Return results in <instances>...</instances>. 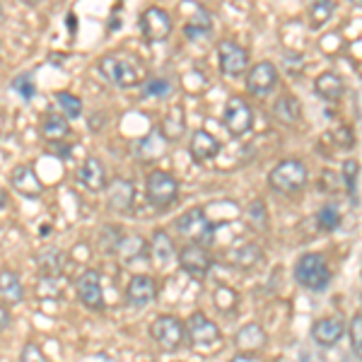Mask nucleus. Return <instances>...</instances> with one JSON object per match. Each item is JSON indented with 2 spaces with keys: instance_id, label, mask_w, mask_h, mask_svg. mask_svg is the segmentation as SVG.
I'll use <instances>...</instances> for the list:
<instances>
[{
  "instance_id": "obj_8",
  "label": "nucleus",
  "mask_w": 362,
  "mask_h": 362,
  "mask_svg": "<svg viewBox=\"0 0 362 362\" xmlns=\"http://www.w3.org/2000/svg\"><path fill=\"white\" fill-rule=\"evenodd\" d=\"M140 32H143L145 42L150 44H162L169 39V34H172V15L167 13L165 8H160V5H150V8H145L143 13H140Z\"/></svg>"
},
{
  "instance_id": "obj_27",
  "label": "nucleus",
  "mask_w": 362,
  "mask_h": 362,
  "mask_svg": "<svg viewBox=\"0 0 362 362\" xmlns=\"http://www.w3.org/2000/svg\"><path fill=\"white\" fill-rule=\"evenodd\" d=\"M261 259H264V249H261L259 244H254V242H244V244H239L237 249L230 251V261L237 268H242V271L254 268Z\"/></svg>"
},
{
  "instance_id": "obj_18",
  "label": "nucleus",
  "mask_w": 362,
  "mask_h": 362,
  "mask_svg": "<svg viewBox=\"0 0 362 362\" xmlns=\"http://www.w3.org/2000/svg\"><path fill=\"white\" fill-rule=\"evenodd\" d=\"M78 181L85 186L87 191H92V194L104 191L109 186V177H107V169H104V162L99 160V157H87L78 169Z\"/></svg>"
},
{
  "instance_id": "obj_26",
  "label": "nucleus",
  "mask_w": 362,
  "mask_h": 362,
  "mask_svg": "<svg viewBox=\"0 0 362 362\" xmlns=\"http://www.w3.org/2000/svg\"><path fill=\"white\" fill-rule=\"evenodd\" d=\"M42 136L49 140V143H63L70 136V121L66 116L49 112L42 119Z\"/></svg>"
},
{
  "instance_id": "obj_3",
  "label": "nucleus",
  "mask_w": 362,
  "mask_h": 362,
  "mask_svg": "<svg viewBox=\"0 0 362 362\" xmlns=\"http://www.w3.org/2000/svg\"><path fill=\"white\" fill-rule=\"evenodd\" d=\"M295 280L305 290L321 293L331 283V268L329 261L324 259V254H317V251L302 254L295 264Z\"/></svg>"
},
{
  "instance_id": "obj_31",
  "label": "nucleus",
  "mask_w": 362,
  "mask_h": 362,
  "mask_svg": "<svg viewBox=\"0 0 362 362\" xmlns=\"http://www.w3.org/2000/svg\"><path fill=\"white\" fill-rule=\"evenodd\" d=\"M116 254H119L121 259L126 261V264H133V261H136L140 254H150V244L145 242L143 237L131 235V237L121 239V247H119V251H116Z\"/></svg>"
},
{
  "instance_id": "obj_19",
  "label": "nucleus",
  "mask_w": 362,
  "mask_h": 362,
  "mask_svg": "<svg viewBox=\"0 0 362 362\" xmlns=\"http://www.w3.org/2000/svg\"><path fill=\"white\" fill-rule=\"evenodd\" d=\"M109 189V208L116 210V213H128L133 208V201H136V186H133L131 179L126 177H116L112 179V184L107 186Z\"/></svg>"
},
{
  "instance_id": "obj_14",
  "label": "nucleus",
  "mask_w": 362,
  "mask_h": 362,
  "mask_svg": "<svg viewBox=\"0 0 362 362\" xmlns=\"http://www.w3.org/2000/svg\"><path fill=\"white\" fill-rule=\"evenodd\" d=\"M278 68L271 61H261L247 73V90L256 97H266L278 87Z\"/></svg>"
},
{
  "instance_id": "obj_11",
  "label": "nucleus",
  "mask_w": 362,
  "mask_h": 362,
  "mask_svg": "<svg viewBox=\"0 0 362 362\" xmlns=\"http://www.w3.org/2000/svg\"><path fill=\"white\" fill-rule=\"evenodd\" d=\"M218 63H220V73L227 78H239V75L247 73L249 66V51L242 44L225 39L218 44Z\"/></svg>"
},
{
  "instance_id": "obj_33",
  "label": "nucleus",
  "mask_w": 362,
  "mask_h": 362,
  "mask_svg": "<svg viewBox=\"0 0 362 362\" xmlns=\"http://www.w3.org/2000/svg\"><path fill=\"white\" fill-rule=\"evenodd\" d=\"M140 92H143L145 99H165L174 92V85L167 78H148L140 85Z\"/></svg>"
},
{
  "instance_id": "obj_12",
  "label": "nucleus",
  "mask_w": 362,
  "mask_h": 362,
  "mask_svg": "<svg viewBox=\"0 0 362 362\" xmlns=\"http://www.w3.org/2000/svg\"><path fill=\"white\" fill-rule=\"evenodd\" d=\"M75 293L78 300L83 302L87 309L92 312H102L104 309V290H102V276L95 268H87L75 280Z\"/></svg>"
},
{
  "instance_id": "obj_6",
  "label": "nucleus",
  "mask_w": 362,
  "mask_h": 362,
  "mask_svg": "<svg viewBox=\"0 0 362 362\" xmlns=\"http://www.w3.org/2000/svg\"><path fill=\"white\" fill-rule=\"evenodd\" d=\"M177 232L189 239V244H201V247L213 244V239H215V225L210 223V218L201 206L189 208L186 213L179 215Z\"/></svg>"
},
{
  "instance_id": "obj_4",
  "label": "nucleus",
  "mask_w": 362,
  "mask_h": 362,
  "mask_svg": "<svg viewBox=\"0 0 362 362\" xmlns=\"http://www.w3.org/2000/svg\"><path fill=\"white\" fill-rule=\"evenodd\" d=\"M145 198H148L150 206L165 210L172 208L174 203L179 201V181L172 172H165V169H155V172L148 174V181H145Z\"/></svg>"
},
{
  "instance_id": "obj_36",
  "label": "nucleus",
  "mask_w": 362,
  "mask_h": 362,
  "mask_svg": "<svg viewBox=\"0 0 362 362\" xmlns=\"http://www.w3.org/2000/svg\"><path fill=\"white\" fill-rule=\"evenodd\" d=\"M119 232L121 230L116 225H104L102 232H99V244H102V251L107 256H114L119 251L121 239H124V235H119Z\"/></svg>"
},
{
  "instance_id": "obj_9",
  "label": "nucleus",
  "mask_w": 362,
  "mask_h": 362,
  "mask_svg": "<svg viewBox=\"0 0 362 362\" xmlns=\"http://www.w3.org/2000/svg\"><path fill=\"white\" fill-rule=\"evenodd\" d=\"M223 124L230 136H235V138L247 136L251 131V126H254V109H251V104L239 95L230 97L223 112Z\"/></svg>"
},
{
  "instance_id": "obj_34",
  "label": "nucleus",
  "mask_w": 362,
  "mask_h": 362,
  "mask_svg": "<svg viewBox=\"0 0 362 362\" xmlns=\"http://www.w3.org/2000/svg\"><path fill=\"white\" fill-rule=\"evenodd\" d=\"M10 90H13L15 95L20 97L25 104H29L34 97H37V83H34V73H20V75H15L13 83H10Z\"/></svg>"
},
{
  "instance_id": "obj_28",
  "label": "nucleus",
  "mask_w": 362,
  "mask_h": 362,
  "mask_svg": "<svg viewBox=\"0 0 362 362\" xmlns=\"http://www.w3.org/2000/svg\"><path fill=\"white\" fill-rule=\"evenodd\" d=\"M37 266H39V273L44 278H56L63 273V266H66V254L61 249H44L39 251L37 256Z\"/></svg>"
},
{
  "instance_id": "obj_25",
  "label": "nucleus",
  "mask_w": 362,
  "mask_h": 362,
  "mask_svg": "<svg viewBox=\"0 0 362 362\" xmlns=\"http://www.w3.org/2000/svg\"><path fill=\"white\" fill-rule=\"evenodd\" d=\"M273 116L285 126H297L302 119V107H300V99L293 95H283L276 99L273 104Z\"/></svg>"
},
{
  "instance_id": "obj_2",
  "label": "nucleus",
  "mask_w": 362,
  "mask_h": 362,
  "mask_svg": "<svg viewBox=\"0 0 362 362\" xmlns=\"http://www.w3.org/2000/svg\"><path fill=\"white\" fill-rule=\"evenodd\" d=\"M186 338H189L191 348L201 355L215 353L223 346V331L213 319H208L203 312H194L186 321Z\"/></svg>"
},
{
  "instance_id": "obj_21",
  "label": "nucleus",
  "mask_w": 362,
  "mask_h": 362,
  "mask_svg": "<svg viewBox=\"0 0 362 362\" xmlns=\"http://www.w3.org/2000/svg\"><path fill=\"white\" fill-rule=\"evenodd\" d=\"M150 256L157 266H167L177 259V247H174V239L167 235L165 230H155L153 237H150Z\"/></svg>"
},
{
  "instance_id": "obj_39",
  "label": "nucleus",
  "mask_w": 362,
  "mask_h": 362,
  "mask_svg": "<svg viewBox=\"0 0 362 362\" xmlns=\"http://www.w3.org/2000/svg\"><path fill=\"white\" fill-rule=\"evenodd\" d=\"M348 336H350V346H353V353L362 358V314H355L350 319L348 326Z\"/></svg>"
},
{
  "instance_id": "obj_32",
  "label": "nucleus",
  "mask_w": 362,
  "mask_h": 362,
  "mask_svg": "<svg viewBox=\"0 0 362 362\" xmlns=\"http://www.w3.org/2000/svg\"><path fill=\"white\" fill-rule=\"evenodd\" d=\"M336 13V3L334 0H317V3H312L309 5V27L312 29H319V27H324L326 22L334 17Z\"/></svg>"
},
{
  "instance_id": "obj_23",
  "label": "nucleus",
  "mask_w": 362,
  "mask_h": 362,
  "mask_svg": "<svg viewBox=\"0 0 362 362\" xmlns=\"http://www.w3.org/2000/svg\"><path fill=\"white\" fill-rule=\"evenodd\" d=\"M314 92L326 99V102H338V99L343 97V92H346V83H343L341 75L331 73V70H326V73H321L317 80H314Z\"/></svg>"
},
{
  "instance_id": "obj_38",
  "label": "nucleus",
  "mask_w": 362,
  "mask_h": 362,
  "mask_svg": "<svg viewBox=\"0 0 362 362\" xmlns=\"http://www.w3.org/2000/svg\"><path fill=\"white\" fill-rule=\"evenodd\" d=\"M358 174H360L358 160H353V157H350V160L343 162L341 179H343V184H346V189H348L350 196H355V186H358Z\"/></svg>"
},
{
  "instance_id": "obj_42",
  "label": "nucleus",
  "mask_w": 362,
  "mask_h": 362,
  "mask_svg": "<svg viewBox=\"0 0 362 362\" xmlns=\"http://www.w3.org/2000/svg\"><path fill=\"white\" fill-rule=\"evenodd\" d=\"M49 148L56 150L58 160H63V162H68L70 160V153H73V145H68L66 140H63V143H49Z\"/></svg>"
},
{
  "instance_id": "obj_29",
  "label": "nucleus",
  "mask_w": 362,
  "mask_h": 362,
  "mask_svg": "<svg viewBox=\"0 0 362 362\" xmlns=\"http://www.w3.org/2000/svg\"><path fill=\"white\" fill-rule=\"evenodd\" d=\"M210 32H213V22H210V15L203 8H196L194 17L186 22L184 34L191 39V42H198V39H206Z\"/></svg>"
},
{
  "instance_id": "obj_7",
  "label": "nucleus",
  "mask_w": 362,
  "mask_h": 362,
  "mask_svg": "<svg viewBox=\"0 0 362 362\" xmlns=\"http://www.w3.org/2000/svg\"><path fill=\"white\" fill-rule=\"evenodd\" d=\"M150 336L153 341L167 353L181 348V343L186 341V324L174 314H160L153 324H150Z\"/></svg>"
},
{
  "instance_id": "obj_22",
  "label": "nucleus",
  "mask_w": 362,
  "mask_h": 362,
  "mask_svg": "<svg viewBox=\"0 0 362 362\" xmlns=\"http://www.w3.org/2000/svg\"><path fill=\"white\" fill-rule=\"evenodd\" d=\"M184 131H186L184 107H181V104H174V107H169L165 119H162L160 133H162V138H165L167 143H177L179 138H184Z\"/></svg>"
},
{
  "instance_id": "obj_30",
  "label": "nucleus",
  "mask_w": 362,
  "mask_h": 362,
  "mask_svg": "<svg viewBox=\"0 0 362 362\" xmlns=\"http://www.w3.org/2000/svg\"><path fill=\"white\" fill-rule=\"evenodd\" d=\"M56 107L61 109V116H66L68 121H75L83 116V99H80L78 95H73V92H56Z\"/></svg>"
},
{
  "instance_id": "obj_5",
  "label": "nucleus",
  "mask_w": 362,
  "mask_h": 362,
  "mask_svg": "<svg viewBox=\"0 0 362 362\" xmlns=\"http://www.w3.org/2000/svg\"><path fill=\"white\" fill-rule=\"evenodd\" d=\"M97 70L109 85L119 87V90H128V87L143 85L138 68L124 56H102L97 61Z\"/></svg>"
},
{
  "instance_id": "obj_43",
  "label": "nucleus",
  "mask_w": 362,
  "mask_h": 362,
  "mask_svg": "<svg viewBox=\"0 0 362 362\" xmlns=\"http://www.w3.org/2000/svg\"><path fill=\"white\" fill-rule=\"evenodd\" d=\"M10 319H13V314H10V309L5 305H0V331L5 329V326L10 324Z\"/></svg>"
},
{
  "instance_id": "obj_41",
  "label": "nucleus",
  "mask_w": 362,
  "mask_h": 362,
  "mask_svg": "<svg viewBox=\"0 0 362 362\" xmlns=\"http://www.w3.org/2000/svg\"><path fill=\"white\" fill-rule=\"evenodd\" d=\"M20 362H49V358L42 353V348L34 346V343H27L20 353Z\"/></svg>"
},
{
  "instance_id": "obj_35",
  "label": "nucleus",
  "mask_w": 362,
  "mask_h": 362,
  "mask_svg": "<svg viewBox=\"0 0 362 362\" xmlns=\"http://www.w3.org/2000/svg\"><path fill=\"white\" fill-rule=\"evenodd\" d=\"M247 223L254 227L256 232H266L268 230V208H266V203L261 201V198H256V201L249 203Z\"/></svg>"
},
{
  "instance_id": "obj_40",
  "label": "nucleus",
  "mask_w": 362,
  "mask_h": 362,
  "mask_svg": "<svg viewBox=\"0 0 362 362\" xmlns=\"http://www.w3.org/2000/svg\"><path fill=\"white\" fill-rule=\"evenodd\" d=\"M215 305H218L227 314L230 309L237 307V293L232 288H225V285H220V288L215 290Z\"/></svg>"
},
{
  "instance_id": "obj_10",
  "label": "nucleus",
  "mask_w": 362,
  "mask_h": 362,
  "mask_svg": "<svg viewBox=\"0 0 362 362\" xmlns=\"http://www.w3.org/2000/svg\"><path fill=\"white\" fill-rule=\"evenodd\" d=\"M177 261H179L181 271L196 280H206L210 268H213V256H210V251L206 247H201V244H186V247H181L177 254Z\"/></svg>"
},
{
  "instance_id": "obj_17",
  "label": "nucleus",
  "mask_w": 362,
  "mask_h": 362,
  "mask_svg": "<svg viewBox=\"0 0 362 362\" xmlns=\"http://www.w3.org/2000/svg\"><path fill=\"white\" fill-rule=\"evenodd\" d=\"M346 334V324L341 317H321L312 324V338L321 348H331Z\"/></svg>"
},
{
  "instance_id": "obj_24",
  "label": "nucleus",
  "mask_w": 362,
  "mask_h": 362,
  "mask_svg": "<svg viewBox=\"0 0 362 362\" xmlns=\"http://www.w3.org/2000/svg\"><path fill=\"white\" fill-rule=\"evenodd\" d=\"M0 300L8 302V305H20L25 300V285H22V278L17 276L10 268H3L0 271Z\"/></svg>"
},
{
  "instance_id": "obj_45",
  "label": "nucleus",
  "mask_w": 362,
  "mask_h": 362,
  "mask_svg": "<svg viewBox=\"0 0 362 362\" xmlns=\"http://www.w3.org/2000/svg\"><path fill=\"white\" fill-rule=\"evenodd\" d=\"M5 206H8V196H5V191L0 189V210H3Z\"/></svg>"
},
{
  "instance_id": "obj_37",
  "label": "nucleus",
  "mask_w": 362,
  "mask_h": 362,
  "mask_svg": "<svg viewBox=\"0 0 362 362\" xmlns=\"http://www.w3.org/2000/svg\"><path fill=\"white\" fill-rule=\"evenodd\" d=\"M317 223L319 227L324 232H334L338 225H341V213H338V208L336 206H324L319 210V215H317Z\"/></svg>"
},
{
  "instance_id": "obj_16",
  "label": "nucleus",
  "mask_w": 362,
  "mask_h": 362,
  "mask_svg": "<svg viewBox=\"0 0 362 362\" xmlns=\"http://www.w3.org/2000/svg\"><path fill=\"white\" fill-rule=\"evenodd\" d=\"M157 300V280L150 276H133L126 285V302L133 307H148Z\"/></svg>"
},
{
  "instance_id": "obj_15",
  "label": "nucleus",
  "mask_w": 362,
  "mask_h": 362,
  "mask_svg": "<svg viewBox=\"0 0 362 362\" xmlns=\"http://www.w3.org/2000/svg\"><path fill=\"white\" fill-rule=\"evenodd\" d=\"M220 153V140L213 136L206 128H198L194 131V136L189 140V155L191 160L198 162V165H206V162L215 160Z\"/></svg>"
},
{
  "instance_id": "obj_13",
  "label": "nucleus",
  "mask_w": 362,
  "mask_h": 362,
  "mask_svg": "<svg viewBox=\"0 0 362 362\" xmlns=\"http://www.w3.org/2000/svg\"><path fill=\"white\" fill-rule=\"evenodd\" d=\"M10 186H13V191L17 196L27 198V201H39L44 194V184L42 179L37 177V172H34L29 165H15L10 169Z\"/></svg>"
},
{
  "instance_id": "obj_20",
  "label": "nucleus",
  "mask_w": 362,
  "mask_h": 362,
  "mask_svg": "<svg viewBox=\"0 0 362 362\" xmlns=\"http://www.w3.org/2000/svg\"><path fill=\"white\" fill-rule=\"evenodd\" d=\"M266 341H268V336L261 324H244L235 336L237 350L239 353H247V355H256L259 350H264Z\"/></svg>"
},
{
  "instance_id": "obj_44",
  "label": "nucleus",
  "mask_w": 362,
  "mask_h": 362,
  "mask_svg": "<svg viewBox=\"0 0 362 362\" xmlns=\"http://www.w3.org/2000/svg\"><path fill=\"white\" fill-rule=\"evenodd\" d=\"M230 362H261L256 355H247V353H237L235 358H232Z\"/></svg>"
},
{
  "instance_id": "obj_46",
  "label": "nucleus",
  "mask_w": 362,
  "mask_h": 362,
  "mask_svg": "<svg viewBox=\"0 0 362 362\" xmlns=\"http://www.w3.org/2000/svg\"><path fill=\"white\" fill-rule=\"evenodd\" d=\"M49 230H51V225H42V237H49Z\"/></svg>"
},
{
  "instance_id": "obj_1",
  "label": "nucleus",
  "mask_w": 362,
  "mask_h": 362,
  "mask_svg": "<svg viewBox=\"0 0 362 362\" xmlns=\"http://www.w3.org/2000/svg\"><path fill=\"white\" fill-rule=\"evenodd\" d=\"M309 169L297 157H285L268 172V186L278 194H297L307 186Z\"/></svg>"
}]
</instances>
